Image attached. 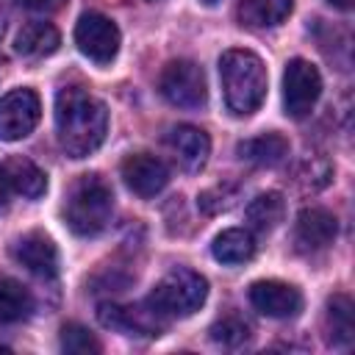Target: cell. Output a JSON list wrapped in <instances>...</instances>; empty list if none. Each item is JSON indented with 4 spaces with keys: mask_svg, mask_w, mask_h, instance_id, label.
<instances>
[{
    "mask_svg": "<svg viewBox=\"0 0 355 355\" xmlns=\"http://www.w3.org/2000/svg\"><path fill=\"white\" fill-rule=\"evenodd\" d=\"M108 133V108L83 86H64L55 94V136L69 158L92 155Z\"/></svg>",
    "mask_w": 355,
    "mask_h": 355,
    "instance_id": "1",
    "label": "cell"
},
{
    "mask_svg": "<svg viewBox=\"0 0 355 355\" xmlns=\"http://www.w3.org/2000/svg\"><path fill=\"white\" fill-rule=\"evenodd\" d=\"M225 103L236 116H250L266 97V67L252 50H227L219 58Z\"/></svg>",
    "mask_w": 355,
    "mask_h": 355,
    "instance_id": "2",
    "label": "cell"
},
{
    "mask_svg": "<svg viewBox=\"0 0 355 355\" xmlns=\"http://www.w3.org/2000/svg\"><path fill=\"white\" fill-rule=\"evenodd\" d=\"M114 214L111 186L100 175H80L64 200V222L75 236H97Z\"/></svg>",
    "mask_w": 355,
    "mask_h": 355,
    "instance_id": "3",
    "label": "cell"
},
{
    "mask_svg": "<svg viewBox=\"0 0 355 355\" xmlns=\"http://www.w3.org/2000/svg\"><path fill=\"white\" fill-rule=\"evenodd\" d=\"M205 297H208V280L194 269L178 266L155 283V288L147 294L144 302L164 322H169V319H186L194 311H200Z\"/></svg>",
    "mask_w": 355,
    "mask_h": 355,
    "instance_id": "4",
    "label": "cell"
},
{
    "mask_svg": "<svg viewBox=\"0 0 355 355\" xmlns=\"http://www.w3.org/2000/svg\"><path fill=\"white\" fill-rule=\"evenodd\" d=\"M158 89H161L164 100L178 108H202L208 100L205 75H202L200 64H194L189 58L169 61L158 78Z\"/></svg>",
    "mask_w": 355,
    "mask_h": 355,
    "instance_id": "5",
    "label": "cell"
},
{
    "mask_svg": "<svg viewBox=\"0 0 355 355\" xmlns=\"http://www.w3.org/2000/svg\"><path fill=\"white\" fill-rule=\"evenodd\" d=\"M322 94V75L319 69L305 58H291L283 69V105L286 114L294 119H302L311 114Z\"/></svg>",
    "mask_w": 355,
    "mask_h": 355,
    "instance_id": "6",
    "label": "cell"
},
{
    "mask_svg": "<svg viewBox=\"0 0 355 355\" xmlns=\"http://www.w3.org/2000/svg\"><path fill=\"white\" fill-rule=\"evenodd\" d=\"M75 44L94 64H111L119 53V28L97 11H86L75 25Z\"/></svg>",
    "mask_w": 355,
    "mask_h": 355,
    "instance_id": "7",
    "label": "cell"
},
{
    "mask_svg": "<svg viewBox=\"0 0 355 355\" xmlns=\"http://www.w3.org/2000/svg\"><path fill=\"white\" fill-rule=\"evenodd\" d=\"M42 116V103L33 89H14L0 100V139L19 141L25 139Z\"/></svg>",
    "mask_w": 355,
    "mask_h": 355,
    "instance_id": "8",
    "label": "cell"
},
{
    "mask_svg": "<svg viewBox=\"0 0 355 355\" xmlns=\"http://www.w3.org/2000/svg\"><path fill=\"white\" fill-rule=\"evenodd\" d=\"M97 319L103 327H111L122 336H141V338H150V336H158L166 322L147 305V302H139V305H116V302H103L97 308Z\"/></svg>",
    "mask_w": 355,
    "mask_h": 355,
    "instance_id": "9",
    "label": "cell"
},
{
    "mask_svg": "<svg viewBox=\"0 0 355 355\" xmlns=\"http://www.w3.org/2000/svg\"><path fill=\"white\" fill-rule=\"evenodd\" d=\"M250 302L255 311L272 319H291L302 311V294L283 280H258L250 286Z\"/></svg>",
    "mask_w": 355,
    "mask_h": 355,
    "instance_id": "10",
    "label": "cell"
},
{
    "mask_svg": "<svg viewBox=\"0 0 355 355\" xmlns=\"http://www.w3.org/2000/svg\"><path fill=\"white\" fill-rule=\"evenodd\" d=\"M336 233H338V222L327 208L311 205V208H302L297 214L294 244H297L300 252H319V250L330 247Z\"/></svg>",
    "mask_w": 355,
    "mask_h": 355,
    "instance_id": "11",
    "label": "cell"
},
{
    "mask_svg": "<svg viewBox=\"0 0 355 355\" xmlns=\"http://www.w3.org/2000/svg\"><path fill=\"white\" fill-rule=\"evenodd\" d=\"M122 180L139 197H155L169 183V169L150 153H136L122 161Z\"/></svg>",
    "mask_w": 355,
    "mask_h": 355,
    "instance_id": "12",
    "label": "cell"
},
{
    "mask_svg": "<svg viewBox=\"0 0 355 355\" xmlns=\"http://www.w3.org/2000/svg\"><path fill=\"white\" fill-rule=\"evenodd\" d=\"M11 252L36 277L50 280V277L58 275V250H55L53 239L47 233H42V230H31V233L19 236L14 241V247H11Z\"/></svg>",
    "mask_w": 355,
    "mask_h": 355,
    "instance_id": "13",
    "label": "cell"
},
{
    "mask_svg": "<svg viewBox=\"0 0 355 355\" xmlns=\"http://www.w3.org/2000/svg\"><path fill=\"white\" fill-rule=\"evenodd\" d=\"M166 141H169L172 153L178 155L180 166L189 169V172H200L205 166L208 155H211V139L197 125H178V128H172Z\"/></svg>",
    "mask_w": 355,
    "mask_h": 355,
    "instance_id": "14",
    "label": "cell"
},
{
    "mask_svg": "<svg viewBox=\"0 0 355 355\" xmlns=\"http://www.w3.org/2000/svg\"><path fill=\"white\" fill-rule=\"evenodd\" d=\"M288 139L280 136V133H263V136H252V139H244L239 141L236 153L241 161H250L255 166H277L286 161L288 155Z\"/></svg>",
    "mask_w": 355,
    "mask_h": 355,
    "instance_id": "15",
    "label": "cell"
},
{
    "mask_svg": "<svg viewBox=\"0 0 355 355\" xmlns=\"http://www.w3.org/2000/svg\"><path fill=\"white\" fill-rule=\"evenodd\" d=\"M294 8V0H239L236 17L244 28H275Z\"/></svg>",
    "mask_w": 355,
    "mask_h": 355,
    "instance_id": "16",
    "label": "cell"
},
{
    "mask_svg": "<svg viewBox=\"0 0 355 355\" xmlns=\"http://www.w3.org/2000/svg\"><path fill=\"white\" fill-rule=\"evenodd\" d=\"M61 44V36L55 31V25L44 22V19H36V22H28L19 28L17 39H14V50L25 58H42V55H50L55 53Z\"/></svg>",
    "mask_w": 355,
    "mask_h": 355,
    "instance_id": "17",
    "label": "cell"
},
{
    "mask_svg": "<svg viewBox=\"0 0 355 355\" xmlns=\"http://www.w3.org/2000/svg\"><path fill=\"white\" fill-rule=\"evenodd\" d=\"M211 252L219 263H244L255 255V239H252L250 230L227 227L214 239Z\"/></svg>",
    "mask_w": 355,
    "mask_h": 355,
    "instance_id": "18",
    "label": "cell"
},
{
    "mask_svg": "<svg viewBox=\"0 0 355 355\" xmlns=\"http://www.w3.org/2000/svg\"><path fill=\"white\" fill-rule=\"evenodd\" d=\"M6 172L11 178V186L17 194L28 197V200H36L44 194L47 189V175L28 158H8L6 161Z\"/></svg>",
    "mask_w": 355,
    "mask_h": 355,
    "instance_id": "19",
    "label": "cell"
},
{
    "mask_svg": "<svg viewBox=\"0 0 355 355\" xmlns=\"http://www.w3.org/2000/svg\"><path fill=\"white\" fill-rule=\"evenodd\" d=\"M352 336V300L347 294H336L327 300V338L333 347H349Z\"/></svg>",
    "mask_w": 355,
    "mask_h": 355,
    "instance_id": "20",
    "label": "cell"
},
{
    "mask_svg": "<svg viewBox=\"0 0 355 355\" xmlns=\"http://www.w3.org/2000/svg\"><path fill=\"white\" fill-rule=\"evenodd\" d=\"M283 214H286V202H283V194H277V191L258 194V197L247 205V222H250V227L258 230V233L275 230V227L283 222Z\"/></svg>",
    "mask_w": 355,
    "mask_h": 355,
    "instance_id": "21",
    "label": "cell"
},
{
    "mask_svg": "<svg viewBox=\"0 0 355 355\" xmlns=\"http://www.w3.org/2000/svg\"><path fill=\"white\" fill-rule=\"evenodd\" d=\"M33 311V297L31 291L11 280V277H0V324H11L25 319Z\"/></svg>",
    "mask_w": 355,
    "mask_h": 355,
    "instance_id": "22",
    "label": "cell"
},
{
    "mask_svg": "<svg viewBox=\"0 0 355 355\" xmlns=\"http://www.w3.org/2000/svg\"><path fill=\"white\" fill-rule=\"evenodd\" d=\"M61 349L69 355H97L103 347L100 341L92 336L89 327L78 324V322H67L61 327Z\"/></svg>",
    "mask_w": 355,
    "mask_h": 355,
    "instance_id": "23",
    "label": "cell"
},
{
    "mask_svg": "<svg viewBox=\"0 0 355 355\" xmlns=\"http://www.w3.org/2000/svg\"><path fill=\"white\" fill-rule=\"evenodd\" d=\"M211 338L216 344H222V347H239V344H244L250 338V324L241 316L227 313V316H222V319H216L211 324Z\"/></svg>",
    "mask_w": 355,
    "mask_h": 355,
    "instance_id": "24",
    "label": "cell"
},
{
    "mask_svg": "<svg viewBox=\"0 0 355 355\" xmlns=\"http://www.w3.org/2000/svg\"><path fill=\"white\" fill-rule=\"evenodd\" d=\"M233 202H236V191L227 189V186H214V189H208V191L200 194V205H202V211H208V214L227 211Z\"/></svg>",
    "mask_w": 355,
    "mask_h": 355,
    "instance_id": "25",
    "label": "cell"
},
{
    "mask_svg": "<svg viewBox=\"0 0 355 355\" xmlns=\"http://www.w3.org/2000/svg\"><path fill=\"white\" fill-rule=\"evenodd\" d=\"M22 8L28 11H36V14H50V11H58L67 0H17Z\"/></svg>",
    "mask_w": 355,
    "mask_h": 355,
    "instance_id": "26",
    "label": "cell"
},
{
    "mask_svg": "<svg viewBox=\"0 0 355 355\" xmlns=\"http://www.w3.org/2000/svg\"><path fill=\"white\" fill-rule=\"evenodd\" d=\"M11 191H14V186H11V178H8V172H6V164H0V211L8 205V200H11Z\"/></svg>",
    "mask_w": 355,
    "mask_h": 355,
    "instance_id": "27",
    "label": "cell"
},
{
    "mask_svg": "<svg viewBox=\"0 0 355 355\" xmlns=\"http://www.w3.org/2000/svg\"><path fill=\"white\" fill-rule=\"evenodd\" d=\"M327 3H330V6H336V8H344V11H347V8H352V0H327Z\"/></svg>",
    "mask_w": 355,
    "mask_h": 355,
    "instance_id": "28",
    "label": "cell"
},
{
    "mask_svg": "<svg viewBox=\"0 0 355 355\" xmlns=\"http://www.w3.org/2000/svg\"><path fill=\"white\" fill-rule=\"evenodd\" d=\"M202 3H205V6H214V3H216V0H202Z\"/></svg>",
    "mask_w": 355,
    "mask_h": 355,
    "instance_id": "29",
    "label": "cell"
},
{
    "mask_svg": "<svg viewBox=\"0 0 355 355\" xmlns=\"http://www.w3.org/2000/svg\"><path fill=\"white\" fill-rule=\"evenodd\" d=\"M0 352H8V347H3V344H0Z\"/></svg>",
    "mask_w": 355,
    "mask_h": 355,
    "instance_id": "30",
    "label": "cell"
},
{
    "mask_svg": "<svg viewBox=\"0 0 355 355\" xmlns=\"http://www.w3.org/2000/svg\"><path fill=\"white\" fill-rule=\"evenodd\" d=\"M0 36H3V19H0Z\"/></svg>",
    "mask_w": 355,
    "mask_h": 355,
    "instance_id": "31",
    "label": "cell"
},
{
    "mask_svg": "<svg viewBox=\"0 0 355 355\" xmlns=\"http://www.w3.org/2000/svg\"><path fill=\"white\" fill-rule=\"evenodd\" d=\"M150 3H158V0H150Z\"/></svg>",
    "mask_w": 355,
    "mask_h": 355,
    "instance_id": "32",
    "label": "cell"
}]
</instances>
